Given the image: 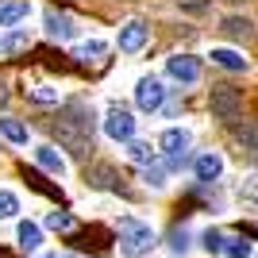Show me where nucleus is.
I'll return each mask as SVG.
<instances>
[{"mask_svg": "<svg viewBox=\"0 0 258 258\" xmlns=\"http://www.w3.org/2000/svg\"><path fill=\"white\" fill-rule=\"evenodd\" d=\"M116 227H119V254L123 258H143V254H151L154 243H158L154 227L135 220V216H119Z\"/></svg>", "mask_w": 258, "mask_h": 258, "instance_id": "obj_2", "label": "nucleus"}, {"mask_svg": "<svg viewBox=\"0 0 258 258\" xmlns=\"http://www.w3.org/2000/svg\"><path fill=\"white\" fill-rule=\"evenodd\" d=\"M162 104H166V85H162L158 77H139V81H135V108L151 116Z\"/></svg>", "mask_w": 258, "mask_h": 258, "instance_id": "obj_5", "label": "nucleus"}, {"mask_svg": "<svg viewBox=\"0 0 258 258\" xmlns=\"http://www.w3.org/2000/svg\"><path fill=\"white\" fill-rule=\"evenodd\" d=\"M220 31H224L227 39H235V43H250V39H254V23H250L247 16H227V20H220Z\"/></svg>", "mask_w": 258, "mask_h": 258, "instance_id": "obj_12", "label": "nucleus"}, {"mask_svg": "<svg viewBox=\"0 0 258 258\" xmlns=\"http://www.w3.org/2000/svg\"><path fill=\"white\" fill-rule=\"evenodd\" d=\"M166 74L173 81H181V85H193V81H201V62L193 54H170L166 58Z\"/></svg>", "mask_w": 258, "mask_h": 258, "instance_id": "obj_7", "label": "nucleus"}, {"mask_svg": "<svg viewBox=\"0 0 258 258\" xmlns=\"http://www.w3.org/2000/svg\"><path fill=\"white\" fill-rule=\"evenodd\" d=\"M43 31L54 43H74L77 39V20L66 16V12H58V8H46L43 12Z\"/></svg>", "mask_w": 258, "mask_h": 258, "instance_id": "obj_4", "label": "nucleus"}, {"mask_svg": "<svg viewBox=\"0 0 258 258\" xmlns=\"http://www.w3.org/2000/svg\"><path fill=\"white\" fill-rule=\"evenodd\" d=\"M212 66H224V70H247V58L239 50H231V46H212Z\"/></svg>", "mask_w": 258, "mask_h": 258, "instance_id": "obj_16", "label": "nucleus"}, {"mask_svg": "<svg viewBox=\"0 0 258 258\" xmlns=\"http://www.w3.org/2000/svg\"><path fill=\"white\" fill-rule=\"evenodd\" d=\"M20 216V197L12 189H0V220H16Z\"/></svg>", "mask_w": 258, "mask_h": 258, "instance_id": "obj_20", "label": "nucleus"}, {"mask_svg": "<svg viewBox=\"0 0 258 258\" xmlns=\"http://www.w3.org/2000/svg\"><path fill=\"white\" fill-rule=\"evenodd\" d=\"M208 104H212V112L220 119H239V112H243V97H239V89H231V85H212Z\"/></svg>", "mask_w": 258, "mask_h": 258, "instance_id": "obj_6", "label": "nucleus"}, {"mask_svg": "<svg viewBox=\"0 0 258 258\" xmlns=\"http://www.w3.org/2000/svg\"><path fill=\"white\" fill-rule=\"evenodd\" d=\"M231 135H235V139L243 143L247 151H254V154H258V127L250 123V119H243V123H239V119H231Z\"/></svg>", "mask_w": 258, "mask_h": 258, "instance_id": "obj_17", "label": "nucleus"}, {"mask_svg": "<svg viewBox=\"0 0 258 258\" xmlns=\"http://www.w3.org/2000/svg\"><path fill=\"white\" fill-rule=\"evenodd\" d=\"M27 43H31V39H27V31H16V35H8L0 46H4V50H23Z\"/></svg>", "mask_w": 258, "mask_h": 258, "instance_id": "obj_27", "label": "nucleus"}, {"mask_svg": "<svg viewBox=\"0 0 258 258\" xmlns=\"http://www.w3.org/2000/svg\"><path fill=\"white\" fill-rule=\"evenodd\" d=\"M143 177H147V185H154V189H162V185H166V170H162L158 162H151V166H147V173H143Z\"/></svg>", "mask_w": 258, "mask_h": 258, "instance_id": "obj_26", "label": "nucleus"}, {"mask_svg": "<svg viewBox=\"0 0 258 258\" xmlns=\"http://www.w3.org/2000/svg\"><path fill=\"white\" fill-rule=\"evenodd\" d=\"M201 243H205V250H208V254H220V250H224V231L208 227L205 235H201Z\"/></svg>", "mask_w": 258, "mask_h": 258, "instance_id": "obj_24", "label": "nucleus"}, {"mask_svg": "<svg viewBox=\"0 0 258 258\" xmlns=\"http://www.w3.org/2000/svg\"><path fill=\"white\" fill-rule=\"evenodd\" d=\"M127 154H131V162H139V166H151L154 162L151 143H139V139H127Z\"/></svg>", "mask_w": 258, "mask_h": 258, "instance_id": "obj_19", "label": "nucleus"}, {"mask_svg": "<svg viewBox=\"0 0 258 258\" xmlns=\"http://www.w3.org/2000/svg\"><path fill=\"white\" fill-rule=\"evenodd\" d=\"M227 4H239V0H227Z\"/></svg>", "mask_w": 258, "mask_h": 258, "instance_id": "obj_32", "label": "nucleus"}, {"mask_svg": "<svg viewBox=\"0 0 258 258\" xmlns=\"http://www.w3.org/2000/svg\"><path fill=\"white\" fill-rule=\"evenodd\" d=\"M104 135L112 143H127V139H135V116H131L127 108H119V104H112L104 112Z\"/></svg>", "mask_w": 258, "mask_h": 258, "instance_id": "obj_3", "label": "nucleus"}, {"mask_svg": "<svg viewBox=\"0 0 258 258\" xmlns=\"http://www.w3.org/2000/svg\"><path fill=\"white\" fill-rule=\"evenodd\" d=\"M104 54H108V43H104V39H89V43H81V46L74 50V58H77V62H100Z\"/></svg>", "mask_w": 258, "mask_h": 258, "instance_id": "obj_18", "label": "nucleus"}, {"mask_svg": "<svg viewBox=\"0 0 258 258\" xmlns=\"http://www.w3.org/2000/svg\"><path fill=\"white\" fill-rule=\"evenodd\" d=\"M43 258H58V254H43Z\"/></svg>", "mask_w": 258, "mask_h": 258, "instance_id": "obj_31", "label": "nucleus"}, {"mask_svg": "<svg viewBox=\"0 0 258 258\" xmlns=\"http://www.w3.org/2000/svg\"><path fill=\"white\" fill-rule=\"evenodd\" d=\"M243 201L258 205V181H247V185H243Z\"/></svg>", "mask_w": 258, "mask_h": 258, "instance_id": "obj_29", "label": "nucleus"}, {"mask_svg": "<svg viewBox=\"0 0 258 258\" xmlns=\"http://www.w3.org/2000/svg\"><path fill=\"white\" fill-rule=\"evenodd\" d=\"M89 177H93V185H112V181H116V173L108 170V166H97V170L89 173Z\"/></svg>", "mask_w": 258, "mask_h": 258, "instance_id": "obj_28", "label": "nucleus"}, {"mask_svg": "<svg viewBox=\"0 0 258 258\" xmlns=\"http://www.w3.org/2000/svg\"><path fill=\"white\" fill-rule=\"evenodd\" d=\"M8 97H12V93H8V85H4V81H0V108L8 104Z\"/></svg>", "mask_w": 258, "mask_h": 258, "instance_id": "obj_30", "label": "nucleus"}, {"mask_svg": "<svg viewBox=\"0 0 258 258\" xmlns=\"http://www.w3.org/2000/svg\"><path fill=\"white\" fill-rule=\"evenodd\" d=\"M224 258H250V243L247 239H224Z\"/></svg>", "mask_w": 258, "mask_h": 258, "instance_id": "obj_22", "label": "nucleus"}, {"mask_svg": "<svg viewBox=\"0 0 258 258\" xmlns=\"http://www.w3.org/2000/svg\"><path fill=\"white\" fill-rule=\"evenodd\" d=\"M43 224L50 227V231H74V224H77V220H74L70 212H46V220H43Z\"/></svg>", "mask_w": 258, "mask_h": 258, "instance_id": "obj_21", "label": "nucleus"}, {"mask_svg": "<svg viewBox=\"0 0 258 258\" xmlns=\"http://www.w3.org/2000/svg\"><path fill=\"white\" fill-rule=\"evenodd\" d=\"M193 173H197V181H216V177L224 173V158H220L216 151L201 154V158L193 162Z\"/></svg>", "mask_w": 258, "mask_h": 258, "instance_id": "obj_13", "label": "nucleus"}, {"mask_svg": "<svg viewBox=\"0 0 258 258\" xmlns=\"http://www.w3.org/2000/svg\"><path fill=\"white\" fill-rule=\"evenodd\" d=\"M31 16V4L27 0H0V27H16Z\"/></svg>", "mask_w": 258, "mask_h": 258, "instance_id": "obj_14", "label": "nucleus"}, {"mask_svg": "<svg viewBox=\"0 0 258 258\" xmlns=\"http://www.w3.org/2000/svg\"><path fill=\"white\" fill-rule=\"evenodd\" d=\"M189 139H193V135H189L185 127H166V131H162V139H158V147L166 154H185V151H189Z\"/></svg>", "mask_w": 258, "mask_h": 258, "instance_id": "obj_15", "label": "nucleus"}, {"mask_svg": "<svg viewBox=\"0 0 258 258\" xmlns=\"http://www.w3.org/2000/svg\"><path fill=\"white\" fill-rule=\"evenodd\" d=\"M93 108L81 104V100H66L58 119H54V135H58V147H66L77 158H89L93 151Z\"/></svg>", "mask_w": 258, "mask_h": 258, "instance_id": "obj_1", "label": "nucleus"}, {"mask_svg": "<svg viewBox=\"0 0 258 258\" xmlns=\"http://www.w3.org/2000/svg\"><path fill=\"white\" fill-rule=\"evenodd\" d=\"M147 35H151V27L143 20H127L123 27H119V39H116V46L123 54H139L143 46H147Z\"/></svg>", "mask_w": 258, "mask_h": 258, "instance_id": "obj_8", "label": "nucleus"}, {"mask_svg": "<svg viewBox=\"0 0 258 258\" xmlns=\"http://www.w3.org/2000/svg\"><path fill=\"white\" fill-rule=\"evenodd\" d=\"M16 243H20L23 254H39V250H43V224L20 220V224H16Z\"/></svg>", "mask_w": 258, "mask_h": 258, "instance_id": "obj_10", "label": "nucleus"}, {"mask_svg": "<svg viewBox=\"0 0 258 258\" xmlns=\"http://www.w3.org/2000/svg\"><path fill=\"white\" fill-rule=\"evenodd\" d=\"M170 247L177 250V254L189 250V231H185V227H173V231H170Z\"/></svg>", "mask_w": 258, "mask_h": 258, "instance_id": "obj_25", "label": "nucleus"}, {"mask_svg": "<svg viewBox=\"0 0 258 258\" xmlns=\"http://www.w3.org/2000/svg\"><path fill=\"white\" fill-rule=\"evenodd\" d=\"M27 97H31L35 104H58V89H50V85H35Z\"/></svg>", "mask_w": 258, "mask_h": 258, "instance_id": "obj_23", "label": "nucleus"}, {"mask_svg": "<svg viewBox=\"0 0 258 258\" xmlns=\"http://www.w3.org/2000/svg\"><path fill=\"white\" fill-rule=\"evenodd\" d=\"M0 139L12 143V147H27L31 143V131H27V123L16 116H0Z\"/></svg>", "mask_w": 258, "mask_h": 258, "instance_id": "obj_11", "label": "nucleus"}, {"mask_svg": "<svg viewBox=\"0 0 258 258\" xmlns=\"http://www.w3.org/2000/svg\"><path fill=\"white\" fill-rule=\"evenodd\" d=\"M35 162H39L46 173H54V177H66V173H70V162H66V154L58 151L54 143H39V147H35Z\"/></svg>", "mask_w": 258, "mask_h": 258, "instance_id": "obj_9", "label": "nucleus"}]
</instances>
